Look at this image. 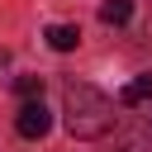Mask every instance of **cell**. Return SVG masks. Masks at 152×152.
I'll use <instances>...</instances> for the list:
<instances>
[{"label": "cell", "instance_id": "obj_1", "mask_svg": "<svg viewBox=\"0 0 152 152\" xmlns=\"http://www.w3.org/2000/svg\"><path fill=\"white\" fill-rule=\"evenodd\" d=\"M62 114H66V128L71 138H104L114 128V100L90 86V81H66L62 90Z\"/></svg>", "mask_w": 152, "mask_h": 152}, {"label": "cell", "instance_id": "obj_2", "mask_svg": "<svg viewBox=\"0 0 152 152\" xmlns=\"http://www.w3.org/2000/svg\"><path fill=\"white\" fill-rule=\"evenodd\" d=\"M14 128H19V138H48V128H52V114H48L43 95L19 104V114H14Z\"/></svg>", "mask_w": 152, "mask_h": 152}, {"label": "cell", "instance_id": "obj_3", "mask_svg": "<svg viewBox=\"0 0 152 152\" xmlns=\"http://www.w3.org/2000/svg\"><path fill=\"white\" fill-rule=\"evenodd\" d=\"M147 100H152V71L133 76V81L119 90V104H128V109H133V104H147Z\"/></svg>", "mask_w": 152, "mask_h": 152}, {"label": "cell", "instance_id": "obj_4", "mask_svg": "<svg viewBox=\"0 0 152 152\" xmlns=\"http://www.w3.org/2000/svg\"><path fill=\"white\" fill-rule=\"evenodd\" d=\"M76 43H81V28H76V24H52V28H48V48H52V52H71Z\"/></svg>", "mask_w": 152, "mask_h": 152}, {"label": "cell", "instance_id": "obj_5", "mask_svg": "<svg viewBox=\"0 0 152 152\" xmlns=\"http://www.w3.org/2000/svg\"><path fill=\"white\" fill-rule=\"evenodd\" d=\"M133 19V0H104L100 5V24H128Z\"/></svg>", "mask_w": 152, "mask_h": 152}, {"label": "cell", "instance_id": "obj_6", "mask_svg": "<svg viewBox=\"0 0 152 152\" xmlns=\"http://www.w3.org/2000/svg\"><path fill=\"white\" fill-rule=\"evenodd\" d=\"M14 90H19L24 100H38V95H43V76H19V81H14Z\"/></svg>", "mask_w": 152, "mask_h": 152}]
</instances>
